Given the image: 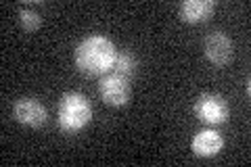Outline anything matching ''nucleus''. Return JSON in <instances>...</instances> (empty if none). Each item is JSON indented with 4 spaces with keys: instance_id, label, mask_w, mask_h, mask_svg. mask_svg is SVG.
Segmentation results:
<instances>
[{
    "instance_id": "obj_1",
    "label": "nucleus",
    "mask_w": 251,
    "mask_h": 167,
    "mask_svg": "<svg viewBox=\"0 0 251 167\" xmlns=\"http://www.w3.org/2000/svg\"><path fill=\"white\" fill-rule=\"evenodd\" d=\"M117 57L115 44L103 34H92L84 38L74 50L75 67L84 75H105L113 69V63Z\"/></svg>"
},
{
    "instance_id": "obj_2",
    "label": "nucleus",
    "mask_w": 251,
    "mask_h": 167,
    "mask_svg": "<svg viewBox=\"0 0 251 167\" xmlns=\"http://www.w3.org/2000/svg\"><path fill=\"white\" fill-rule=\"evenodd\" d=\"M92 119V105L82 92H65L59 102V128L67 134H75L84 130Z\"/></svg>"
},
{
    "instance_id": "obj_3",
    "label": "nucleus",
    "mask_w": 251,
    "mask_h": 167,
    "mask_svg": "<svg viewBox=\"0 0 251 167\" xmlns=\"http://www.w3.org/2000/svg\"><path fill=\"white\" fill-rule=\"evenodd\" d=\"M193 111L197 119L205 125H222L228 121L230 117V107L226 98L222 94H216V92H205L195 100Z\"/></svg>"
},
{
    "instance_id": "obj_4",
    "label": "nucleus",
    "mask_w": 251,
    "mask_h": 167,
    "mask_svg": "<svg viewBox=\"0 0 251 167\" xmlns=\"http://www.w3.org/2000/svg\"><path fill=\"white\" fill-rule=\"evenodd\" d=\"M99 94L107 105L111 107H126L130 102L132 90H130V79L117 73H105L99 82Z\"/></svg>"
},
{
    "instance_id": "obj_5",
    "label": "nucleus",
    "mask_w": 251,
    "mask_h": 167,
    "mask_svg": "<svg viewBox=\"0 0 251 167\" xmlns=\"http://www.w3.org/2000/svg\"><path fill=\"white\" fill-rule=\"evenodd\" d=\"M203 50H205L207 61L216 67L228 65L234 57V44L230 36L224 34V31H211L203 42Z\"/></svg>"
},
{
    "instance_id": "obj_6",
    "label": "nucleus",
    "mask_w": 251,
    "mask_h": 167,
    "mask_svg": "<svg viewBox=\"0 0 251 167\" xmlns=\"http://www.w3.org/2000/svg\"><path fill=\"white\" fill-rule=\"evenodd\" d=\"M13 115L19 123L27 125V128H42L49 119L46 107L38 98H19L13 107Z\"/></svg>"
},
{
    "instance_id": "obj_7",
    "label": "nucleus",
    "mask_w": 251,
    "mask_h": 167,
    "mask_svg": "<svg viewBox=\"0 0 251 167\" xmlns=\"http://www.w3.org/2000/svg\"><path fill=\"white\" fill-rule=\"evenodd\" d=\"M193 146V153L201 157V159H209V157H216L220 150L224 146V138L222 134L216 132V130H201L195 134V138L191 142Z\"/></svg>"
},
{
    "instance_id": "obj_8",
    "label": "nucleus",
    "mask_w": 251,
    "mask_h": 167,
    "mask_svg": "<svg viewBox=\"0 0 251 167\" xmlns=\"http://www.w3.org/2000/svg\"><path fill=\"white\" fill-rule=\"evenodd\" d=\"M214 9H216L214 0H184L178 6V13L180 19L186 23H201L214 15Z\"/></svg>"
},
{
    "instance_id": "obj_9",
    "label": "nucleus",
    "mask_w": 251,
    "mask_h": 167,
    "mask_svg": "<svg viewBox=\"0 0 251 167\" xmlns=\"http://www.w3.org/2000/svg\"><path fill=\"white\" fill-rule=\"evenodd\" d=\"M136 71V57L132 52H117L115 63H113V73L117 75H124V77H132Z\"/></svg>"
},
{
    "instance_id": "obj_10",
    "label": "nucleus",
    "mask_w": 251,
    "mask_h": 167,
    "mask_svg": "<svg viewBox=\"0 0 251 167\" xmlns=\"http://www.w3.org/2000/svg\"><path fill=\"white\" fill-rule=\"evenodd\" d=\"M19 23H21L23 29L34 31V29H38L42 25V17H40V13H38V11L21 6V9H19Z\"/></svg>"
}]
</instances>
